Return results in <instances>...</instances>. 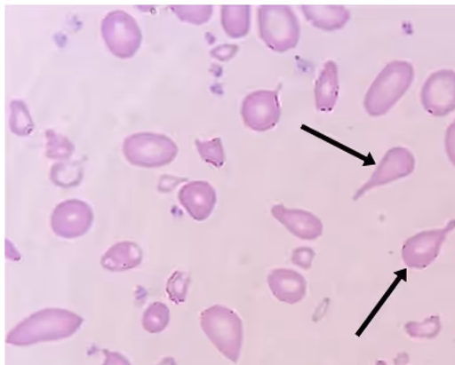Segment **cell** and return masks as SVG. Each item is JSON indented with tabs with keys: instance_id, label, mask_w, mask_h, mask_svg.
<instances>
[{
	"instance_id": "83f0119b",
	"label": "cell",
	"mask_w": 455,
	"mask_h": 365,
	"mask_svg": "<svg viewBox=\"0 0 455 365\" xmlns=\"http://www.w3.org/2000/svg\"><path fill=\"white\" fill-rule=\"evenodd\" d=\"M445 149L450 162L455 166V121L447 128Z\"/></svg>"
},
{
	"instance_id": "484cf974",
	"label": "cell",
	"mask_w": 455,
	"mask_h": 365,
	"mask_svg": "<svg viewBox=\"0 0 455 365\" xmlns=\"http://www.w3.org/2000/svg\"><path fill=\"white\" fill-rule=\"evenodd\" d=\"M190 278L187 274L176 271L171 278H169L167 284V292L172 301L176 305L186 301L188 287H189Z\"/></svg>"
},
{
	"instance_id": "44dd1931",
	"label": "cell",
	"mask_w": 455,
	"mask_h": 365,
	"mask_svg": "<svg viewBox=\"0 0 455 365\" xmlns=\"http://www.w3.org/2000/svg\"><path fill=\"white\" fill-rule=\"evenodd\" d=\"M10 129L14 135L20 137L28 136L34 132V121L27 104L21 100H12L11 103Z\"/></svg>"
},
{
	"instance_id": "9c48e42d",
	"label": "cell",
	"mask_w": 455,
	"mask_h": 365,
	"mask_svg": "<svg viewBox=\"0 0 455 365\" xmlns=\"http://www.w3.org/2000/svg\"><path fill=\"white\" fill-rule=\"evenodd\" d=\"M421 104L429 115L445 117L455 111V71H435L421 89Z\"/></svg>"
},
{
	"instance_id": "ac0fdd59",
	"label": "cell",
	"mask_w": 455,
	"mask_h": 365,
	"mask_svg": "<svg viewBox=\"0 0 455 365\" xmlns=\"http://www.w3.org/2000/svg\"><path fill=\"white\" fill-rule=\"evenodd\" d=\"M221 23L223 30L230 38L244 37L251 28V6H222Z\"/></svg>"
},
{
	"instance_id": "7402d4cb",
	"label": "cell",
	"mask_w": 455,
	"mask_h": 365,
	"mask_svg": "<svg viewBox=\"0 0 455 365\" xmlns=\"http://www.w3.org/2000/svg\"><path fill=\"white\" fill-rule=\"evenodd\" d=\"M74 144L63 135H60L53 130H46L45 132V155L50 159L67 161L74 154Z\"/></svg>"
},
{
	"instance_id": "e0dca14e",
	"label": "cell",
	"mask_w": 455,
	"mask_h": 365,
	"mask_svg": "<svg viewBox=\"0 0 455 365\" xmlns=\"http://www.w3.org/2000/svg\"><path fill=\"white\" fill-rule=\"evenodd\" d=\"M302 12L314 28L323 31L341 30L350 20V12L345 6L303 5Z\"/></svg>"
},
{
	"instance_id": "4dcf8cb0",
	"label": "cell",
	"mask_w": 455,
	"mask_h": 365,
	"mask_svg": "<svg viewBox=\"0 0 455 365\" xmlns=\"http://www.w3.org/2000/svg\"><path fill=\"white\" fill-rule=\"evenodd\" d=\"M157 365H176L175 360L172 357H165L164 360H162L160 363Z\"/></svg>"
},
{
	"instance_id": "603a6c76",
	"label": "cell",
	"mask_w": 455,
	"mask_h": 365,
	"mask_svg": "<svg viewBox=\"0 0 455 365\" xmlns=\"http://www.w3.org/2000/svg\"><path fill=\"white\" fill-rule=\"evenodd\" d=\"M442 329L439 316L428 317L422 321H408L404 325V330L410 337L420 339H435L442 332Z\"/></svg>"
},
{
	"instance_id": "7a4b0ae2",
	"label": "cell",
	"mask_w": 455,
	"mask_h": 365,
	"mask_svg": "<svg viewBox=\"0 0 455 365\" xmlns=\"http://www.w3.org/2000/svg\"><path fill=\"white\" fill-rule=\"evenodd\" d=\"M414 77L413 65L406 60L391 61L368 89L363 100L364 110L373 117L387 114L406 95Z\"/></svg>"
},
{
	"instance_id": "4fadbf2b",
	"label": "cell",
	"mask_w": 455,
	"mask_h": 365,
	"mask_svg": "<svg viewBox=\"0 0 455 365\" xmlns=\"http://www.w3.org/2000/svg\"><path fill=\"white\" fill-rule=\"evenodd\" d=\"M272 215L287 227L289 233L303 241L317 240L323 233L321 219L306 210L288 209L279 204L272 209Z\"/></svg>"
},
{
	"instance_id": "8992f818",
	"label": "cell",
	"mask_w": 455,
	"mask_h": 365,
	"mask_svg": "<svg viewBox=\"0 0 455 365\" xmlns=\"http://www.w3.org/2000/svg\"><path fill=\"white\" fill-rule=\"evenodd\" d=\"M102 37L114 56L128 60L135 56L142 43V31L135 18L124 11L108 13L102 21Z\"/></svg>"
},
{
	"instance_id": "9a60e30c",
	"label": "cell",
	"mask_w": 455,
	"mask_h": 365,
	"mask_svg": "<svg viewBox=\"0 0 455 365\" xmlns=\"http://www.w3.org/2000/svg\"><path fill=\"white\" fill-rule=\"evenodd\" d=\"M339 68L333 60H328L315 82V104L317 111L331 112L338 102Z\"/></svg>"
},
{
	"instance_id": "ba28073f",
	"label": "cell",
	"mask_w": 455,
	"mask_h": 365,
	"mask_svg": "<svg viewBox=\"0 0 455 365\" xmlns=\"http://www.w3.org/2000/svg\"><path fill=\"white\" fill-rule=\"evenodd\" d=\"M241 115L245 126L252 131L265 132L275 128L281 118L279 91L251 92L242 103Z\"/></svg>"
},
{
	"instance_id": "2e32d148",
	"label": "cell",
	"mask_w": 455,
	"mask_h": 365,
	"mask_svg": "<svg viewBox=\"0 0 455 365\" xmlns=\"http://www.w3.org/2000/svg\"><path fill=\"white\" fill-rule=\"evenodd\" d=\"M143 251L135 242H119L103 255L100 263L104 269L122 273L135 269L142 263Z\"/></svg>"
},
{
	"instance_id": "f546056e",
	"label": "cell",
	"mask_w": 455,
	"mask_h": 365,
	"mask_svg": "<svg viewBox=\"0 0 455 365\" xmlns=\"http://www.w3.org/2000/svg\"><path fill=\"white\" fill-rule=\"evenodd\" d=\"M103 353L106 355V360L102 365H132L122 353L108 352V350H103Z\"/></svg>"
},
{
	"instance_id": "ffe728a7",
	"label": "cell",
	"mask_w": 455,
	"mask_h": 365,
	"mask_svg": "<svg viewBox=\"0 0 455 365\" xmlns=\"http://www.w3.org/2000/svg\"><path fill=\"white\" fill-rule=\"evenodd\" d=\"M50 179L58 186L75 187L83 179V168L78 162L57 163L52 166Z\"/></svg>"
},
{
	"instance_id": "52a82bcc",
	"label": "cell",
	"mask_w": 455,
	"mask_h": 365,
	"mask_svg": "<svg viewBox=\"0 0 455 365\" xmlns=\"http://www.w3.org/2000/svg\"><path fill=\"white\" fill-rule=\"evenodd\" d=\"M455 229V219L442 229L422 231L408 238L403 247L404 264L411 269H425L435 261L447 236Z\"/></svg>"
},
{
	"instance_id": "277c9868",
	"label": "cell",
	"mask_w": 455,
	"mask_h": 365,
	"mask_svg": "<svg viewBox=\"0 0 455 365\" xmlns=\"http://www.w3.org/2000/svg\"><path fill=\"white\" fill-rule=\"evenodd\" d=\"M258 16L259 37L270 50L283 53L298 46L301 27L291 7L259 6Z\"/></svg>"
},
{
	"instance_id": "f1b7e54d",
	"label": "cell",
	"mask_w": 455,
	"mask_h": 365,
	"mask_svg": "<svg viewBox=\"0 0 455 365\" xmlns=\"http://www.w3.org/2000/svg\"><path fill=\"white\" fill-rule=\"evenodd\" d=\"M238 52L236 45H221L212 50V56L216 60L227 61L231 60Z\"/></svg>"
},
{
	"instance_id": "cb8c5ba5",
	"label": "cell",
	"mask_w": 455,
	"mask_h": 365,
	"mask_svg": "<svg viewBox=\"0 0 455 365\" xmlns=\"http://www.w3.org/2000/svg\"><path fill=\"white\" fill-rule=\"evenodd\" d=\"M197 151L205 163L215 166V168H222L225 164V150L221 139H214L212 140H200L196 142Z\"/></svg>"
},
{
	"instance_id": "5bb4252c",
	"label": "cell",
	"mask_w": 455,
	"mask_h": 365,
	"mask_svg": "<svg viewBox=\"0 0 455 365\" xmlns=\"http://www.w3.org/2000/svg\"><path fill=\"white\" fill-rule=\"evenodd\" d=\"M268 285L275 298L287 305H296L306 298V278L294 270H273L268 274Z\"/></svg>"
},
{
	"instance_id": "d6986e66",
	"label": "cell",
	"mask_w": 455,
	"mask_h": 365,
	"mask_svg": "<svg viewBox=\"0 0 455 365\" xmlns=\"http://www.w3.org/2000/svg\"><path fill=\"white\" fill-rule=\"evenodd\" d=\"M171 321V310L162 302H155L148 306L143 313L142 325L144 330L150 334H160L164 331Z\"/></svg>"
},
{
	"instance_id": "1f68e13d",
	"label": "cell",
	"mask_w": 455,
	"mask_h": 365,
	"mask_svg": "<svg viewBox=\"0 0 455 365\" xmlns=\"http://www.w3.org/2000/svg\"><path fill=\"white\" fill-rule=\"evenodd\" d=\"M375 365H387V363H386L385 361H378L377 364Z\"/></svg>"
},
{
	"instance_id": "5b68a950",
	"label": "cell",
	"mask_w": 455,
	"mask_h": 365,
	"mask_svg": "<svg viewBox=\"0 0 455 365\" xmlns=\"http://www.w3.org/2000/svg\"><path fill=\"white\" fill-rule=\"evenodd\" d=\"M126 161L140 168H161L171 164L179 154L176 143L161 133L140 132L123 143Z\"/></svg>"
},
{
	"instance_id": "6da1fadb",
	"label": "cell",
	"mask_w": 455,
	"mask_h": 365,
	"mask_svg": "<svg viewBox=\"0 0 455 365\" xmlns=\"http://www.w3.org/2000/svg\"><path fill=\"white\" fill-rule=\"evenodd\" d=\"M83 318L64 309H44L31 314L7 335L11 345L28 346L71 337L81 329Z\"/></svg>"
},
{
	"instance_id": "4316f807",
	"label": "cell",
	"mask_w": 455,
	"mask_h": 365,
	"mask_svg": "<svg viewBox=\"0 0 455 365\" xmlns=\"http://www.w3.org/2000/svg\"><path fill=\"white\" fill-rule=\"evenodd\" d=\"M314 258H315V251L308 247L296 248L291 254V263L305 270L312 267Z\"/></svg>"
},
{
	"instance_id": "30bf717a",
	"label": "cell",
	"mask_w": 455,
	"mask_h": 365,
	"mask_svg": "<svg viewBox=\"0 0 455 365\" xmlns=\"http://www.w3.org/2000/svg\"><path fill=\"white\" fill-rule=\"evenodd\" d=\"M92 222V207L81 200L61 202L53 210L52 216L53 233L67 240L81 237L88 233Z\"/></svg>"
},
{
	"instance_id": "7c38bea8",
	"label": "cell",
	"mask_w": 455,
	"mask_h": 365,
	"mask_svg": "<svg viewBox=\"0 0 455 365\" xmlns=\"http://www.w3.org/2000/svg\"><path fill=\"white\" fill-rule=\"evenodd\" d=\"M216 191L205 180H193L182 186L179 201L194 219L205 220L211 217L216 205Z\"/></svg>"
},
{
	"instance_id": "3957f363",
	"label": "cell",
	"mask_w": 455,
	"mask_h": 365,
	"mask_svg": "<svg viewBox=\"0 0 455 365\" xmlns=\"http://www.w3.org/2000/svg\"><path fill=\"white\" fill-rule=\"evenodd\" d=\"M201 327L226 359L237 363L243 345V321L225 305H212L201 313Z\"/></svg>"
},
{
	"instance_id": "d4e9b609",
	"label": "cell",
	"mask_w": 455,
	"mask_h": 365,
	"mask_svg": "<svg viewBox=\"0 0 455 365\" xmlns=\"http://www.w3.org/2000/svg\"><path fill=\"white\" fill-rule=\"evenodd\" d=\"M172 11L180 20L201 25L211 20L212 6H172Z\"/></svg>"
},
{
	"instance_id": "8fae6325",
	"label": "cell",
	"mask_w": 455,
	"mask_h": 365,
	"mask_svg": "<svg viewBox=\"0 0 455 365\" xmlns=\"http://www.w3.org/2000/svg\"><path fill=\"white\" fill-rule=\"evenodd\" d=\"M415 169V157L410 150L404 147H393L386 153L384 158L375 169L373 175L363 186L356 191L354 201L359 200L364 194L375 187L385 186L395 180L410 176Z\"/></svg>"
}]
</instances>
